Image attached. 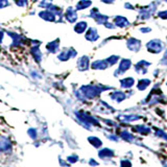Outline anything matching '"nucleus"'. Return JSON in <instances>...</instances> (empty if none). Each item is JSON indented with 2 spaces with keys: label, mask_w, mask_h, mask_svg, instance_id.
Instances as JSON below:
<instances>
[{
  "label": "nucleus",
  "mask_w": 167,
  "mask_h": 167,
  "mask_svg": "<svg viewBox=\"0 0 167 167\" xmlns=\"http://www.w3.org/2000/svg\"><path fill=\"white\" fill-rule=\"evenodd\" d=\"M65 16H66V19L68 20L69 22H75V20L77 19L76 13L73 11L72 7H69V9H67V12H66V14H65Z\"/></svg>",
  "instance_id": "2"
},
{
  "label": "nucleus",
  "mask_w": 167,
  "mask_h": 167,
  "mask_svg": "<svg viewBox=\"0 0 167 167\" xmlns=\"http://www.w3.org/2000/svg\"><path fill=\"white\" fill-rule=\"evenodd\" d=\"M40 17L42 19L46 20V21H54L55 20V16L52 12L50 11H45V12H41L40 13Z\"/></svg>",
  "instance_id": "1"
},
{
  "label": "nucleus",
  "mask_w": 167,
  "mask_h": 167,
  "mask_svg": "<svg viewBox=\"0 0 167 167\" xmlns=\"http://www.w3.org/2000/svg\"><path fill=\"white\" fill-rule=\"evenodd\" d=\"M3 38V33L2 31H0V42H1V39Z\"/></svg>",
  "instance_id": "8"
},
{
  "label": "nucleus",
  "mask_w": 167,
  "mask_h": 167,
  "mask_svg": "<svg viewBox=\"0 0 167 167\" xmlns=\"http://www.w3.org/2000/svg\"><path fill=\"white\" fill-rule=\"evenodd\" d=\"M7 5H9V0H0V9L7 7Z\"/></svg>",
  "instance_id": "7"
},
{
  "label": "nucleus",
  "mask_w": 167,
  "mask_h": 167,
  "mask_svg": "<svg viewBox=\"0 0 167 167\" xmlns=\"http://www.w3.org/2000/svg\"><path fill=\"white\" fill-rule=\"evenodd\" d=\"M88 63H89V59L87 57H81V59H79V61H78V69H79V70H81V66H84L83 70H85V69L88 68Z\"/></svg>",
  "instance_id": "4"
},
{
  "label": "nucleus",
  "mask_w": 167,
  "mask_h": 167,
  "mask_svg": "<svg viewBox=\"0 0 167 167\" xmlns=\"http://www.w3.org/2000/svg\"><path fill=\"white\" fill-rule=\"evenodd\" d=\"M86 38L88 40H90V41H95V40L98 38V35H97L96 29H94V28L89 29L88 33H87V35H86Z\"/></svg>",
  "instance_id": "3"
},
{
  "label": "nucleus",
  "mask_w": 167,
  "mask_h": 167,
  "mask_svg": "<svg viewBox=\"0 0 167 167\" xmlns=\"http://www.w3.org/2000/svg\"><path fill=\"white\" fill-rule=\"evenodd\" d=\"M87 28V23L86 22H84V21H81V22H78L76 25H75V31L78 33H84V31L86 30Z\"/></svg>",
  "instance_id": "5"
},
{
  "label": "nucleus",
  "mask_w": 167,
  "mask_h": 167,
  "mask_svg": "<svg viewBox=\"0 0 167 167\" xmlns=\"http://www.w3.org/2000/svg\"><path fill=\"white\" fill-rule=\"evenodd\" d=\"M90 4H91V2H90V1H88V0H81V1L78 2V4H77L76 9H86V7H88Z\"/></svg>",
  "instance_id": "6"
}]
</instances>
